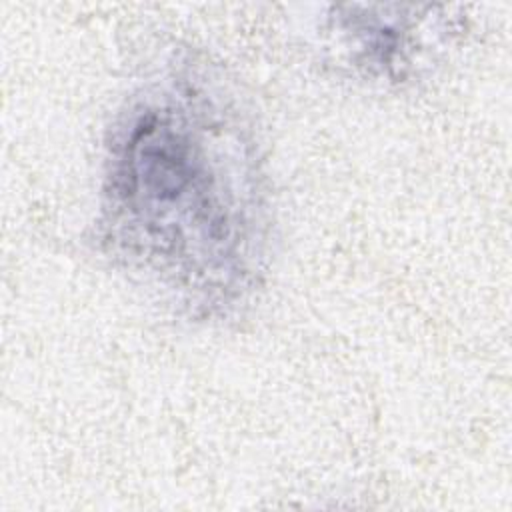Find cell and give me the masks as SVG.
Here are the masks:
<instances>
[{
    "instance_id": "1",
    "label": "cell",
    "mask_w": 512,
    "mask_h": 512,
    "mask_svg": "<svg viewBox=\"0 0 512 512\" xmlns=\"http://www.w3.org/2000/svg\"><path fill=\"white\" fill-rule=\"evenodd\" d=\"M226 74L170 58L122 104L104 146L100 250L194 322L240 316L270 270L262 142Z\"/></svg>"
},
{
    "instance_id": "2",
    "label": "cell",
    "mask_w": 512,
    "mask_h": 512,
    "mask_svg": "<svg viewBox=\"0 0 512 512\" xmlns=\"http://www.w3.org/2000/svg\"><path fill=\"white\" fill-rule=\"evenodd\" d=\"M338 68L378 86H404L438 64L458 34V20L432 6L346 4L324 22Z\"/></svg>"
}]
</instances>
